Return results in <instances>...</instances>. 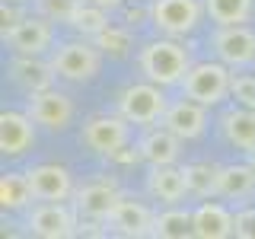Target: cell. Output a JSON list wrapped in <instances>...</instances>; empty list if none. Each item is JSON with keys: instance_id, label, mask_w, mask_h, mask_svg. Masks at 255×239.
Segmentation results:
<instances>
[{"instance_id": "cell-1", "label": "cell", "mask_w": 255, "mask_h": 239, "mask_svg": "<svg viewBox=\"0 0 255 239\" xmlns=\"http://www.w3.org/2000/svg\"><path fill=\"white\" fill-rule=\"evenodd\" d=\"M140 70H143L147 80H153L159 86L182 83L185 74L191 70L188 51L179 42H150L140 51Z\"/></svg>"}, {"instance_id": "cell-2", "label": "cell", "mask_w": 255, "mask_h": 239, "mask_svg": "<svg viewBox=\"0 0 255 239\" xmlns=\"http://www.w3.org/2000/svg\"><path fill=\"white\" fill-rule=\"evenodd\" d=\"M230 83H233V77H230L227 64L223 61H204V64H195L185 74L182 90H185L188 99H195V102L211 109L230 96Z\"/></svg>"}, {"instance_id": "cell-3", "label": "cell", "mask_w": 255, "mask_h": 239, "mask_svg": "<svg viewBox=\"0 0 255 239\" xmlns=\"http://www.w3.org/2000/svg\"><path fill=\"white\" fill-rule=\"evenodd\" d=\"M166 96L159 93V83H134L118 96V112L128 118L131 124H153L163 121L166 115Z\"/></svg>"}, {"instance_id": "cell-4", "label": "cell", "mask_w": 255, "mask_h": 239, "mask_svg": "<svg viewBox=\"0 0 255 239\" xmlns=\"http://www.w3.org/2000/svg\"><path fill=\"white\" fill-rule=\"evenodd\" d=\"M150 22L163 35H188L201 22V3L198 0H153L150 6Z\"/></svg>"}, {"instance_id": "cell-5", "label": "cell", "mask_w": 255, "mask_h": 239, "mask_svg": "<svg viewBox=\"0 0 255 239\" xmlns=\"http://www.w3.org/2000/svg\"><path fill=\"white\" fill-rule=\"evenodd\" d=\"M51 67L58 77L83 83V80H93L99 74V51L86 42H64L51 58Z\"/></svg>"}, {"instance_id": "cell-6", "label": "cell", "mask_w": 255, "mask_h": 239, "mask_svg": "<svg viewBox=\"0 0 255 239\" xmlns=\"http://www.w3.org/2000/svg\"><path fill=\"white\" fill-rule=\"evenodd\" d=\"M128 118H115V115H96L83 124V143L93 150V153H102V156H112L128 143Z\"/></svg>"}, {"instance_id": "cell-7", "label": "cell", "mask_w": 255, "mask_h": 239, "mask_svg": "<svg viewBox=\"0 0 255 239\" xmlns=\"http://www.w3.org/2000/svg\"><path fill=\"white\" fill-rule=\"evenodd\" d=\"M214 51L227 67H246L255 61V32L246 26H220L214 35Z\"/></svg>"}, {"instance_id": "cell-8", "label": "cell", "mask_w": 255, "mask_h": 239, "mask_svg": "<svg viewBox=\"0 0 255 239\" xmlns=\"http://www.w3.org/2000/svg\"><path fill=\"white\" fill-rule=\"evenodd\" d=\"M29 115L35 124L48 127V131H64L74 118V102L67 99L64 93H54V90H45V93H35L29 102Z\"/></svg>"}, {"instance_id": "cell-9", "label": "cell", "mask_w": 255, "mask_h": 239, "mask_svg": "<svg viewBox=\"0 0 255 239\" xmlns=\"http://www.w3.org/2000/svg\"><path fill=\"white\" fill-rule=\"evenodd\" d=\"M3 38L10 42V48L16 54H42L51 45V26L45 16H26L19 19L10 32H3Z\"/></svg>"}, {"instance_id": "cell-10", "label": "cell", "mask_w": 255, "mask_h": 239, "mask_svg": "<svg viewBox=\"0 0 255 239\" xmlns=\"http://www.w3.org/2000/svg\"><path fill=\"white\" fill-rule=\"evenodd\" d=\"M29 230L35 236H42V239H67V236L77 233V223H74V214H70L61 201H48V204L32 211Z\"/></svg>"}, {"instance_id": "cell-11", "label": "cell", "mask_w": 255, "mask_h": 239, "mask_svg": "<svg viewBox=\"0 0 255 239\" xmlns=\"http://www.w3.org/2000/svg\"><path fill=\"white\" fill-rule=\"evenodd\" d=\"M153 214L147 204L137 201H118L115 211L106 217V227L118 236H153Z\"/></svg>"}, {"instance_id": "cell-12", "label": "cell", "mask_w": 255, "mask_h": 239, "mask_svg": "<svg viewBox=\"0 0 255 239\" xmlns=\"http://www.w3.org/2000/svg\"><path fill=\"white\" fill-rule=\"evenodd\" d=\"M207 106H201V102H195V99H182V102H175V106L166 109V115H163V127H169V131L175 134V137H182V140H195V137H201V131H204V124H207Z\"/></svg>"}, {"instance_id": "cell-13", "label": "cell", "mask_w": 255, "mask_h": 239, "mask_svg": "<svg viewBox=\"0 0 255 239\" xmlns=\"http://www.w3.org/2000/svg\"><path fill=\"white\" fill-rule=\"evenodd\" d=\"M29 185L35 191V198H42V201H67L70 195H74V179H70V172L64 169V166H35V169H29Z\"/></svg>"}, {"instance_id": "cell-14", "label": "cell", "mask_w": 255, "mask_h": 239, "mask_svg": "<svg viewBox=\"0 0 255 239\" xmlns=\"http://www.w3.org/2000/svg\"><path fill=\"white\" fill-rule=\"evenodd\" d=\"M35 140V121L26 112H0V150L6 156H19L26 153Z\"/></svg>"}, {"instance_id": "cell-15", "label": "cell", "mask_w": 255, "mask_h": 239, "mask_svg": "<svg viewBox=\"0 0 255 239\" xmlns=\"http://www.w3.org/2000/svg\"><path fill=\"white\" fill-rule=\"evenodd\" d=\"M118 201H122V195H118V188L112 182H93V185H83L77 191L74 207L86 220H106Z\"/></svg>"}, {"instance_id": "cell-16", "label": "cell", "mask_w": 255, "mask_h": 239, "mask_svg": "<svg viewBox=\"0 0 255 239\" xmlns=\"http://www.w3.org/2000/svg\"><path fill=\"white\" fill-rule=\"evenodd\" d=\"M191 223H195L198 239H223L236 233V217L223 204H201L191 211Z\"/></svg>"}, {"instance_id": "cell-17", "label": "cell", "mask_w": 255, "mask_h": 239, "mask_svg": "<svg viewBox=\"0 0 255 239\" xmlns=\"http://www.w3.org/2000/svg\"><path fill=\"white\" fill-rule=\"evenodd\" d=\"M179 143H182V137H175L169 127H156V131H147L140 137L137 153L150 166H169L179 159Z\"/></svg>"}, {"instance_id": "cell-18", "label": "cell", "mask_w": 255, "mask_h": 239, "mask_svg": "<svg viewBox=\"0 0 255 239\" xmlns=\"http://www.w3.org/2000/svg\"><path fill=\"white\" fill-rule=\"evenodd\" d=\"M220 127H223V137L233 143L236 150L255 153V109H249V106L230 109L220 118Z\"/></svg>"}, {"instance_id": "cell-19", "label": "cell", "mask_w": 255, "mask_h": 239, "mask_svg": "<svg viewBox=\"0 0 255 239\" xmlns=\"http://www.w3.org/2000/svg\"><path fill=\"white\" fill-rule=\"evenodd\" d=\"M147 188L156 201L163 204H175L188 195V182H185V169H175V166H153L147 179Z\"/></svg>"}, {"instance_id": "cell-20", "label": "cell", "mask_w": 255, "mask_h": 239, "mask_svg": "<svg viewBox=\"0 0 255 239\" xmlns=\"http://www.w3.org/2000/svg\"><path fill=\"white\" fill-rule=\"evenodd\" d=\"M13 80L22 86L29 96L51 90V80H54V67L45 61H38L35 54H22L19 61L13 64Z\"/></svg>"}, {"instance_id": "cell-21", "label": "cell", "mask_w": 255, "mask_h": 239, "mask_svg": "<svg viewBox=\"0 0 255 239\" xmlns=\"http://www.w3.org/2000/svg\"><path fill=\"white\" fill-rule=\"evenodd\" d=\"M255 191V169L246 163H233V166H220L217 169V191L220 198H249Z\"/></svg>"}, {"instance_id": "cell-22", "label": "cell", "mask_w": 255, "mask_h": 239, "mask_svg": "<svg viewBox=\"0 0 255 239\" xmlns=\"http://www.w3.org/2000/svg\"><path fill=\"white\" fill-rule=\"evenodd\" d=\"M204 10L217 26H243L252 16V0H204Z\"/></svg>"}, {"instance_id": "cell-23", "label": "cell", "mask_w": 255, "mask_h": 239, "mask_svg": "<svg viewBox=\"0 0 255 239\" xmlns=\"http://www.w3.org/2000/svg\"><path fill=\"white\" fill-rule=\"evenodd\" d=\"M32 198H35V191L29 185V175L6 172L3 179H0V204H3V211H19Z\"/></svg>"}, {"instance_id": "cell-24", "label": "cell", "mask_w": 255, "mask_h": 239, "mask_svg": "<svg viewBox=\"0 0 255 239\" xmlns=\"http://www.w3.org/2000/svg\"><path fill=\"white\" fill-rule=\"evenodd\" d=\"M153 236H163V239H185V236H195L191 214H188V211H179V207L156 214V220H153Z\"/></svg>"}, {"instance_id": "cell-25", "label": "cell", "mask_w": 255, "mask_h": 239, "mask_svg": "<svg viewBox=\"0 0 255 239\" xmlns=\"http://www.w3.org/2000/svg\"><path fill=\"white\" fill-rule=\"evenodd\" d=\"M70 26H74L77 32H83V35H102V32L109 29V16H106V6H99V3H80L77 6V13H74V19H70Z\"/></svg>"}, {"instance_id": "cell-26", "label": "cell", "mask_w": 255, "mask_h": 239, "mask_svg": "<svg viewBox=\"0 0 255 239\" xmlns=\"http://www.w3.org/2000/svg\"><path fill=\"white\" fill-rule=\"evenodd\" d=\"M185 182H188V191L191 195H214L217 191V169L211 166H185Z\"/></svg>"}, {"instance_id": "cell-27", "label": "cell", "mask_w": 255, "mask_h": 239, "mask_svg": "<svg viewBox=\"0 0 255 239\" xmlns=\"http://www.w3.org/2000/svg\"><path fill=\"white\" fill-rule=\"evenodd\" d=\"M77 6H80V0H35L38 16H45L51 22H70Z\"/></svg>"}, {"instance_id": "cell-28", "label": "cell", "mask_w": 255, "mask_h": 239, "mask_svg": "<svg viewBox=\"0 0 255 239\" xmlns=\"http://www.w3.org/2000/svg\"><path fill=\"white\" fill-rule=\"evenodd\" d=\"M96 48H102L106 54H115V58H125L128 48H131V35L122 29H106L102 35H96Z\"/></svg>"}, {"instance_id": "cell-29", "label": "cell", "mask_w": 255, "mask_h": 239, "mask_svg": "<svg viewBox=\"0 0 255 239\" xmlns=\"http://www.w3.org/2000/svg\"><path fill=\"white\" fill-rule=\"evenodd\" d=\"M230 93H233V99L239 102V106L255 109V77H252V74H239V77H233V83H230Z\"/></svg>"}, {"instance_id": "cell-30", "label": "cell", "mask_w": 255, "mask_h": 239, "mask_svg": "<svg viewBox=\"0 0 255 239\" xmlns=\"http://www.w3.org/2000/svg\"><path fill=\"white\" fill-rule=\"evenodd\" d=\"M236 236H255V211L236 214Z\"/></svg>"}, {"instance_id": "cell-31", "label": "cell", "mask_w": 255, "mask_h": 239, "mask_svg": "<svg viewBox=\"0 0 255 239\" xmlns=\"http://www.w3.org/2000/svg\"><path fill=\"white\" fill-rule=\"evenodd\" d=\"M0 16H3V32H10L16 22H19V13H16L13 6H6V3H3V10H0Z\"/></svg>"}, {"instance_id": "cell-32", "label": "cell", "mask_w": 255, "mask_h": 239, "mask_svg": "<svg viewBox=\"0 0 255 239\" xmlns=\"http://www.w3.org/2000/svg\"><path fill=\"white\" fill-rule=\"evenodd\" d=\"M90 3H99V6H106V10H115V6H122L125 0H90Z\"/></svg>"}]
</instances>
